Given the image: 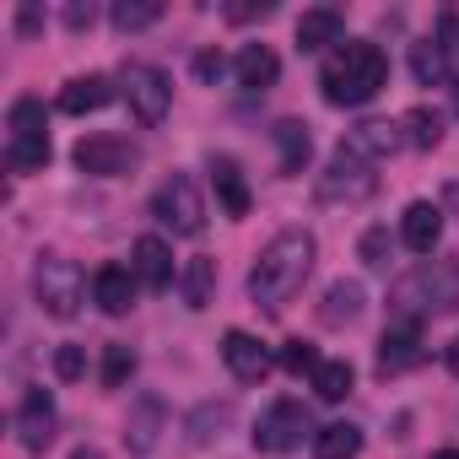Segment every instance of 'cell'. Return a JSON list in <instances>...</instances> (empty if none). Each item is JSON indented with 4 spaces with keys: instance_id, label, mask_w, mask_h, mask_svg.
Segmentation results:
<instances>
[{
    "instance_id": "27",
    "label": "cell",
    "mask_w": 459,
    "mask_h": 459,
    "mask_svg": "<svg viewBox=\"0 0 459 459\" xmlns=\"http://www.w3.org/2000/svg\"><path fill=\"white\" fill-rule=\"evenodd\" d=\"M178 287H184V303H189V308H211V298H216V260H211V255H195V260L184 265Z\"/></svg>"
},
{
    "instance_id": "26",
    "label": "cell",
    "mask_w": 459,
    "mask_h": 459,
    "mask_svg": "<svg viewBox=\"0 0 459 459\" xmlns=\"http://www.w3.org/2000/svg\"><path fill=\"white\" fill-rule=\"evenodd\" d=\"M400 135H405V146L432 152V146L443 141V114H432L427 103H416V108H405V114H400Z\"/></svg>"
},
{
    "instance_id": "38",
    "label": "cell",
    "mask_w": 459,
    "mask_h": 459,
    "mask_svg": "<svg viewBox=\"0 0 459 459\" xmlns=\"http://www.w3.org/2000/svg\"><path fill=\"white\" fill-rule=\"evenodd\" d=\"M195 76H200V82H216V76H221V55H216V49H200V55H195Z\"/></svg>"
},
{
    "instance_id": "30",
    "label": "cell",
    "mask_w": 459,
    "mask_h": 459,
    "mask_svg": "<svg viewBox=\"0 0 459 459\" xmlns=\"http://www.w3.org/2000/svg\"><path fill=\"white\" fill-rule=\"evenodd\" d=\"M351 384H357V373H351V362H319V373H314V394L319 400H330V405H341L346 394H351Z\"/></svg>"
},
{
    "instance_id": "25",
    "label": "cell",
    "mask_w": 459,
    "mask_h": 459,
    "mask_svg": "<svg viewBox=\"0 0 459 459\" xmlns=\"http://www.w3.org/2000/svg\"><path fill=\"white\" fill-rule=\"evenodd\" d=\"M227 427H233V405H227V400H205L189 421H184V432H189V443L195 448H205V443H216Z\"/></svg>"
},
{
    "instance_id": "2",
    "label": "cell",
    "mask_w": 459,
    "mask_h": 459,
    "mask_svg": "<svg viewBox=\"0 0 459 459\" xmlns=\"http://www.w3.org/2000/svg\"><path fill=\"white\" fill-rule=\"evenodd\" d=\"M319 87H325V103H330V108H362V103H373V98L389 87V60H384L378 44L346 39V44L325 60Z\"/></svg>"
},
{
    "instance_id": "14",
    "label": "cell",
    "mask_w": 459,
    "mask_h": 459,
    "mask_svg": "<svg viewBox=\"0 0 459 459\" xmlns=\"http://www.w3.org/2000/svg\"><path fill=\"white\" fill-rule=\"evenodd\" d=\"M135 260H130V271H135V281L146 287V292H168L173 287V249L157 238V233H146V238H135V249H130Z\"/></svg>"
},
{
    "instance_id": "20",
    "label": "cell",
    "mask_w": 459,
    "mask_h": 459,
    "mask_svg": "<svg viewBox=\"0 0 459 459\" xmlns=\"http://www.w3.org/2000/svg\"><path fill=\"white\" fill-rule=\"evenodd\" d=\"M362 303H368V292H362V281H330L325 287V298H319V325H330V330H341V325H351L357 314H362Z\"/></svg>"
},
{
    "instance_id": "37",
    "label": "cell",
    "mask_w": 459,
    "mask_h": 459,
    "mask_svg": "<svg viewBox=\"0 0 459 459\" xmlns=\"http://www.w3.org/2000/svg\"><path fill=\"white\" fill-rule=\"evenodd\" d=\"M437 44H443V55H459V12H443L437 17V33H432Z\"/></svg>"
},
{
    "instance_id": "41",
    "label": "cell",
    "mask_w": 459,
    "mask_h": 459,
    "mask_svg": "<svg viewBox=\"0 0 459 459\" xmlns=\"http://www.w3.org/2000/svg\"><path fill=\"white\" fill-rule=\"evenodd\" d=\"M448 373H454V378H459V335H454V341H448Z\"/></svg>"
},
{
    "instance_id": "29",
    "label": "cell",
    "mask_w": 459,
    "mask_h": 459,
    "mask_svg": "<svg viewBox=\"0 0 459 459\" xmlns=\"http://www.w3.org/2000/svg\"><path fill=\"white\" fill-rule=\"evenodd\" d=\"M411 71H416V82H421V87H437V82L448 76V55H443V44H437V39L411 44Z\"/></svg>"
},
{
    "instance_id": "8",
    "label": "cell",
    "mask_w": 459,
    "mask_h": 459,
    "mask_svg": "<svg viewBox=\"0 0 459 459\" xmlns=\"http://www.w3.org/2000/svg\"><path fill=\"white\" fill-rule=\"evenodd\" d=\"M373 189H378V173H373V162L341 141V146L330 152L325 173H319V200H368Z\"/></svg>"
},
{
    "instance_id": "33",
    "label": "cell",
    "mask_w": 459,
    "mask_h": 459,
    "mask_svg": "<svg viewBox=\"0 0 459 459\" xmlns=\"http://www.w3.org/2000/svg\"><path fill=\"white\" fill-rule=\"evenodd\" d=\"M357 255H362V265H373V271H389V255H394V244H389V227H368V233H362V244H357Z\"/></svg>"
},
{
    "instance_id": "31",
    "label": "cell",
    "mask_w": 459,
    "mask_h": 459,
    "mask_svg": "<svg viewBox=\"0 0 459 459\" xmlns=\"http://www.w3.org/2000/svg\"><path fill=\"white\" fill-rule=\"evenodd\" d=\"M108 17L119 33H146L152 22H162V0H119Z\"/></svg>"
},
{
    "instance_id": "16",
    "label": "cell",
    "mask_w": 459,
    "mask_h": 459,
    "mask_svg": "<svg viewBox=\"0 0 459 459\" xmlns=\"http://www.w3.org/2000/svg\"><path fill=\"white\" fill-rule=\"evenodd\" d=\"M135 287H141V281H135V271H125V265H103V271L92 276V303H98L103 314H114V319H119V314H130V308H135Z\"/></svg>"
},
{
    "instance_id": "4",
    "label": "cell",
    "mask_w": 459,
    "mask_h": 459,
    "mask_svg": "<svg viewBox=\"0 0 459 459\" xmlns=\"http://www.w3.org/2000/svg\"><path fill=\"white\" fill-rule=\"evenodd\" d=\"M33 298H39V308L49 319H76L82 303H87L82 265L65 260V255H39V265H33Z\"/></svg>"
},
{
    "instance_id": "36",
    "label": "cell",
    "mask_w": 459,
    "mask_h": 459,
    "mask_svg": "<svg viewBox=\"0 0 459 459\" xmlns=\"http://www.w3.org/2000/svg\"><path fill=\"white\" fill-rule=\"evenodd\" d=\"M98 22V6H92V0H71V6H65V28L71 33H87Z\"/></svg>"
},
{
    "instance_id": "13",
    "label": "cell",
    "mask_w": 459,
    "mask_h": 459,
    "mask_svg": "<svg viewBox=\"0 0 459 459\" xmlns=\"http://www.w3.org/2000/svg\"><path fill=\"white\" fill-rule=\"evenodd\" d=\"M421 357H427V346H421V319H394V325L384 330V341H378V373H384V378L411 373Z\"/></svg>"
},
{
    "instance_id": "12",
    "label": "cell",
    "mask_w": 459,
    "mask_h": 459,
    "mask_svg": "<svg viewBox=\"0 0 459 459\" xmlns=\"http://www.w3.org/2000/svg\"><path fill=\"white\" fill-rule=\"evenodd\" d=\"M221 362L233 368L238 384H260V378L276 368L271 346H265L260 335H249V330H227V335H221Z\"/></svg>"
},
{
    "instance_id": "19",
    "label": "cell",
    "mask_w": 459,
    "mask_h": 459,
    "mask_svg": "<svg viewBox=\"0 0 459 459\" xmlns=\"http://www.w3.org/2000/svg\"><path fill=\"white\" fill-rule=\"evenodd\" d=\"M346 146H351V152H362L368 162H378V157L400 152V146H405V135H400V119H362V125L346 135Z\"/></svg>"
},
{
    "instance_id": "34",
    "label": "cell",
    "mask_w": 459,
    "mask_h": 459,
    "mask_svg": "<svg viewBox=\"0 0 459 459\" xmlns=\"http://www.w3.org/2000/svg\"><path fill=\"white\" fill-rule=\"evenodd\" d=\"M281 368H287V373H319V351H314L308 341H287V346H281Z\"/></svg>"
},
{
    "instance_id": "24",
    "label": "cell",
    "mask_w": 459,
    "mask_h": 459,
    "mask_svg": "<svg viewBox=\"0 0 459 459\" xmlns=\"http://www.w3.org/2000/svg\"><path fill=\"white\" fill-rule=\"evenodd\" d=\"M276 152H281V173H303L308 168V152H314V135L303 119H281L276 125Z\"/></svg>"
},
{
    "instance_id": "23",
    "label": "cell",
    "mask_w": 459,
    "mask_h": 459,
    "mask_svg": "<svg viewBox=\"0 0 459 459\" xmlns=\"http://www.w3.org/2000/svg\"><path fill=\"white\" fill-rule=\"evenodd\" d=\"M114 98V82L108 76H76V82H65V92H60V114H98L103 103Z\"/></svg>"
},
{
    "instance_id": "6",
    "label": "cell",
    "mask_w": 459,
    "mask_h": 459,
    "mask_svg": "<svg viewBox=\"0 0 459 459\" xmlns=\"http://www.w3.org/2000/svg\"><path fill=\"white\" fill-rule=\"evenodd\" d=\"M152 216H157L162 227H173L178 238H200V233H205V200H200L195 178H189V173L162 178L157 195H152Z\"/></svg>"
},
{
    "instance_id": "43",
    "label": "cell",
    "mask_w": 459,
    "mask_h": 459,
    "mask_svg": "<svg viewBox=\"0 0 459 459\" xmlns=\"http://www.w3.org/2000/svg\"><path fill=\"white\" fill-rule=\"evenodd\" d=\"M432 459H459V448H437V454H432Z\"/></svg>"
},
{
    "instance_id": "32",
    "label": "cell",
    "mask_w": 459,
    "mask_h": 459,
    "mask_svg": "<svg viewBox=\"0 0 459 459\" xmlns=\"http://www.w3.org/2000/svg\"><path fill=\"white\" fill-rule=\"evenodd\" d=\"M135 373V351L125 346V341H114V346H103V389H125V378Z\"/></svg>"
},
{
    "instance_id": "7",
    "label": "cell",
    "mask_w": 459,
    "mask_h": 459,
    "mask_svg": "<svg viewBox=\"0 0 459 459\" xmlns=\"http://www.w3.org/2000/svg\"><path fill=\"white\" fill-rule=\"evenodd\" d=\"M119 92H125V103H130V114H135L141 125H162V119H168L173 87H168V76H162L157 65L130 60V65L119 71Z\"/></svg>"
},
{
    "instance_id": "15",
    "label": "cell",
    "mask_w": 459,
    "mask_h": 459,
    "mask_svg": "<svg viewBox=\"0 0 459 459\" xmlns=\"http://www.w3.org/2000/svg\"><path fill=\"white\" fill-rule=\"evenodd\" d=\"M437 238H443V211H437L432 200H411L405 216H400V244H405L411 255H432Z\"/></svg>"
},
{
    "instance_id": "1",
    "label": "cell",
    "mask_w": 459,
    "mask_h": 459,
    "mask_svg": "<svg viewBox=\"0 0 459 459\" xmlns=\"http://www.w3.org/2000/svg\"><path fill=\"white\" fill-rule=\"evenodd\" d=\"M314 255H319V244H314L308 227H287V233H276V238L255 255V271H249V298H255V308L281 314V308L303 292V281H308V271H314Z\"/></svg>"
},
{
    "instance_id": "5",
    "label": "cell",
    "mask_w": 459,
    "mask_h": 459,
    "mask_svg": "<svg viewBox=\"0 0 459 459\" xmlns=\"http://www.w3.org/2000/svg\"><path fill=\"white\" fill-rule=\"evenodd\" d=\"M6 125H12V141H6V162H12V173H39V168L49 162L44 103H39V98H17L12 114H6Z\"/></svg>"
},
{
    "instance_id": "40",
    "label": "cell",
    "mask_w": 459,
    "mask_h": 459,
    "mask_svg": "<svg viewBox=\"0 0 459 459\" xmlns=\"http://www.w3.org/2000/svg\"><path fill=\"white\" fill-rule=\"evenodd\" d=\"M17 28H22V33H39V28H44V12H39V6H22V12H17Z\"/></svg>"
},
{
    "instance_id": "35",
    "label": "cell",
    "mask_w": 459,
    "mask_h": 459,
    "mask_svg": "<svg viewBox=\"0 0 459 459\" xmlns=\"http://www.w3.org/2000/svg\"><path fill=\"white\" fill-rule=\"evenodd\" d=\"M55 378H65V384L87 378V351L82 346H55Z\"/></svg>"
},
{
    "instance_id": "42",
    "label": "cell",
    "mask_w": 459,
    "mask_h": 459,
    "mask_svg": "<svg viewBox=\"0 0 459 459\" xmlns=\"http://www.w3.org/2000/svg\"><path fill=\"white\" fill-rule=\"evenodd\" d=\"M71 459H103V454H98V448H76Z\"/></svg>"
},
{
    "instance_id": "39",
    "label": "cell",
    "mask_w": 459,
    "mask_h": 459,
    "mask_svg": "<svg viewBox=\"0 0 459 459\" xmlns=\"http://www.w3.org/2000/svg\"><path fill=\"white\" fill-rule=\"evenodd\" d=\"M276 6L271 0H260V6H227V22H255V17H271Z\"/></svg>"
},
{
    "instance_id": "17",
    "label": "cell",
    "mask_w": 459,
    "mask_h": 459,
    "mask_svg": "<svg viewBox=\"0 0 459 459\" xmlns=\"http://www.w3.org/2000/svg\"><path fill=\"white\" fill-rule=\"evenodd\" d=\"M162 421H168L162 400H157V394H141L135 411H130V421H125V448H130V454H152L157 437H162Z\"/></svg>"
},
{
    "instance_id": "9",
    "label": "cell",
    "mask_w": 459,
    "mask_h": 459,
    "mask_svg": "<svg viewBox=\"0 0 459 459\" xmlns=\"http://www.w3.org/2000/svg\"><path fill=\"white\" fill-rule=\"evenodd\" d=\"M303 437H314L303 400H276V405L255 421V448H260V454H292Z\"/></svg>"
},
{
    "instance_id": "44",
    "label": "cell",
    "mask_w": 459,
    "mask_h": 459,
    "mask_svg": "<svg viewBox=\"0 0 459 459\" xmlns=\"http://www.w3.org/2000/svg\"><path fill=\"white\" fill-rule=\"evenodd\" d=\"M454 114H459V82H454Z\"/></svg>"
},
{
    "instance_id": "28",
    "label": "cell",
    "mask_w": 459,
    "mask_h": 459,
    "mask_svg": "<svg viewBox=\"0 0 459 459\" xmlns=\"http://www.w3.org/2000/svg\"><path fill=\"white\" fill-rule=\"evenodd\" d=\"M362 454V432L351 421H330L314 432V459H357Z\"/></svg>"
},
{
    "instance_id": "10",
    "label": "cell",
    "mask_w": 459,
    "mask_h": 459,
    "mask_svg": "<svg viewBox=\"0 0 459 459\" xmlns=\"http://www.w3.org/2000/svg\"><path fill=\"white\" fill-rule=\"evenodd\" d=\"M71 157H76L82 173H98V178H119V173H130V168L141 162L125 135H82Z\"/></svg>"
},
{
    "instance_id": "21",
    "label": "cell",
    "mask_w": 459,
    "mask_h": 459,
    "mask_svg": "<svg viewBox=\"0 0 459 459\" xmlns=\"http://www.w3.org/2000/svg\"><path fill=\"white\" fill-rule=\"evenodd\" d=\"M211 184H216V200L227 216H249V184L233 157H211Z\"/></svg>"
},
{
    "instance_id": "18",
    "label": "cell",
    "mask_w": 459,
    "mask_h": 459,
    "mask_svg": "<svg viewBox=\"0 0 459 459\" xmlns=\"http://www.w3.org/2000/svg\"><path fill=\"white\" fill-rule=\"evenodd\" d=\"M233 71H238V87L265 92V87H276L281 60H276V49H271V44H244V49H238V60H233Z\"/></svg>"
},
{
    "instance_id": "3",
    "label": "cell",
    "mask_w": 459,
    "mask_h": 459,
    "mask_svg": "<svg viewBox=\"0 0 459 459\" xmlns=\"http://www.w3.org/2000/svg\"><path fill=\"white\" fill-rule=\"evenodd\" d=\"M448 308H459V265L437 260V265H421V271L394 281L400 319H427V314H448Z\"/></svg>"
},
{
    "instance_id": "22",
    "label": "cell",
    "mask_w": 459,
    "mask_h": 459,
    "mask_svg": "<svg viewBox=\"0 0 459 459\" xmlns=\"http://www.w3.org/2000/svg\"><path fill=\"white\" fill-rule=\"evenodd\" d=\"M330 44H341V12H335V6L303 12V17H298V49H303V55H319V49H330Z\"/></svg>"
},
{
    "instance_id": "11",
    "label": "cell",
    "mask_w": 459,
    "mask_h": 459,
    "mask_svg": "<svg viewBox=\"0 0 459 459\" xmlns=\"http://www.w3.org/2000/svg\"><path fill=\"white\" fill-rule=\"evenodd\" d=\"M55 421H60V416H55V394L33 384V389L17 400V443H22L28 454H44V448L55 443Z\"/></svg>"
}]
</instances>
